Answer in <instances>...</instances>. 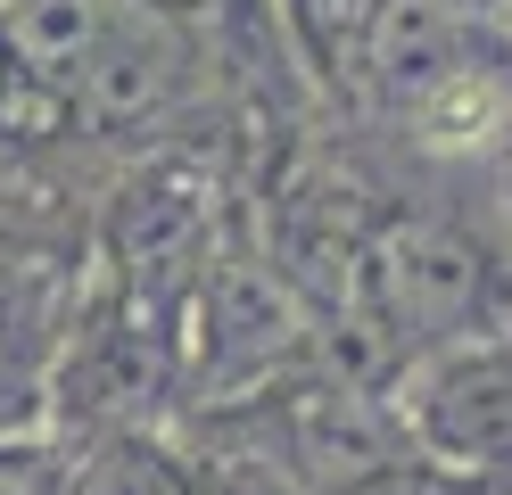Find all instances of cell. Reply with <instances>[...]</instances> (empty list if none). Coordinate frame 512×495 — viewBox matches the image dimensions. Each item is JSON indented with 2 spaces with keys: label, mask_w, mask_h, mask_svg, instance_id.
Returning <instances> with one entry per match:
<instances>
[{
  "label": "cell",
  "mask_w": 512,
  "mask_h": 495,
  "mask_svg": "<svg viewBox=\"0 0 512 495\" xmlns=\"http://www.w3.org/2000/svg\"><path fill=\"white\" fill-rule=\"evenodd\" d=\"M298 372H314V306L256 240H223L174 314V405L215 421Z\"/></svg>",
  "instance_id": "cell-1"
},
{
  "label": "cell",
  "mask_w": 512,
  "mask_h": 495,
  "mask_svg": "<svg viewBox=\"0 0 512 495\" xmlns=\"http://www.w3.org/2000/svg\"><path fill=\"white\" fill-rule=\"evenodd\" d=\"M124 9H141V17H199V9H215V0H124Z\"/></svg>",
  "instance_id": "cell-10"
},
{
  "label": "cell",
  "mask_w": 512,
  "mask_h": 495,
  "mask_svg": "<svg viewBox=\"0 0 512 495\" xmlns=\"http://www.w3.org/2000/svg\"><path fill=\"white\" fill-rule=\"evenodd\" d=\"M215 421L248 429L306 495H364L372 479H389L397 462H413L389 388L347 380V372H331V363H314V372L281 380L273 396H256V405H240V413H215Z\"/></svg>",
  "instance_id": "cell-3"
},
{
  "label": "cell",
  "mask_w": 512,
  "mask_h": 495,
  "mask_svg": "<svg viewBox=\"0 0 512 495\" xmlns=\"http://www.w3.org/2000/svg\"><path fill=\"white\" fill-rule=\"evenodd\" d=\"M389 405L422 462L504 487L512 479V330H471V339L413 355L389 380Z\"/></svg>",
  "instance_id": "cell-4"
},
{
  "label": "cell",
  "mask_w": 512,
  "mask_h": 495,
  "mask_svg": "<svg viewBox=\"0 0 512 495\" xmlns=\"http://www.w3.org/2000/svg\"><path fill=\"white\" fill-rule=\"evenodd\" d=\"M182 108V58L174 42L157 33V17L124 9V25L100 42V58L83 66V83L67 91V116L75 132H91V141H157V132L174 124Z\"/></svg>",
  "instance_id": "cell-5"
},
{
  "label": "cell",
  "mask_w": 512,
  "mask_h": 495,
  "mask_svg": "<svg viewBox=\"0 0 512 495\" xmlns=\"http://www.w3.org/2000/svg\"><path fill=\"white\" fill-rule=\"evenodd\" d=\"M232 240L223 231V190L215 165H199L190 149H149L133 174L108 190L100 231H91V273L108 289H124L149 314H182L190 281L207 273V256Z\"/></svg>",
  "instance_id": "cell-2"
},
{
  "label": "cell",
  "mask_w": 512,
  "mask_h": 495,
  "mask_svg": "<svg viewBox=\"0 0 512 495\" xmlns=\"http://www.w3.org/2000/svg\"><path fill=\"white\" fill-rule=\"evenodd\" d=\"M0 495H58V438L50 429L0 438Z\"/></svg>",
  "instance_id": "cell-8"
},
{
  "label": "cell",
  "mask_w": 512,
  "mask_h": 495,
  "mask_svg": "<svg viewBox=\"0 0 512 495\" xmlns=\"http://www.w3.org/2000/svg\"><path fill=\"white\" fill-rule=\"evenodd\" d=\"M182 446H190V495H306V487L281 471L248 429H232V421H190Z\"/></svg>",
  "instance_id": "cell-7"
},
{
  "label": "cell",
  "mask_w": 512,
  "mask_h": 495,
  "mask_svg": "<svg viewBox=\"0 0 512 495\" xmlns=\"http://www.w3.org/2000/svg\"><path fill=\"white\" fill-rule=\"evenodd\" d=\"M364 495H496V487H479V479H463V471H438V462H397L389 479H372Z\"/></svg>",
  "instance_id": "cell-9"
},
{
  "label": "cell",
  "mask_w": 512,
  "mask_h": 495,
  "mask_svg": "<svg viewBox=\"0 0 512 495\" xmlns=\"http://www.w3.org/2000/svg\"><path fill=\"white\" fill-rule=\"evenodd\" d=\"M58 495H190V446L166 421L58 438Z\"/></svg>",
  "instance_id": "cell-6"
}]
</instances>
